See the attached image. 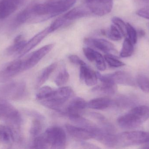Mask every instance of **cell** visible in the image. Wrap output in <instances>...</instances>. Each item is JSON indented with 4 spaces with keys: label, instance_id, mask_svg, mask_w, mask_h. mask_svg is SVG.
<instances>
[{
    "label": "cell",
    "instance_id": "obj_39",
    "mask_svg": "<svg viewBox=\"0 0 149 149\" xmlns=\"http://www.w3.org/2000/svg\"><path fill=\"white\" fill-rule=\"evenodd\" d=\"M69 59L71 63L77 65L81 66L85 64V62L81 60L78 56L75 55H70L69 56Z\"/></svg>",
    "mask_w": 149,
    "mask_h": 149
},
{
    "label": "cell",
    "instance_id": "obj_8",
    "mask_svg": "<svg viewBox=\"0 0 149 149\" xmlns=\"http://www.w3.org/2000/svg\"><path fill=\"white\" fill-rule=\"evenodd\" d=\"M85 5L92 14L102 16L111 12L113 0H85Z\"/></svg>",
    "mask_w": 149,
    "mask_h": 149
},
{
    "label": "cell",
    "instance_id": "obj_9",
    "mask_svg": "<svg viewBox=\"0 0 149 149\" xmlns=\"http://www.w3.org/2000/svg\"><path fill=\"white\" fill-rule=\"evenodd\" d=\"M0 119L4 120L7 124H22V117L19 112L13 106L6 102L0 103Z\"/></svg>",
    "mask_w": 149,
    "mask_h": 149
},
{
    "label": "cell",
    "instance_id": "obj_31",
    "mask_svg": "<svg viewBox=\"0 0 149 149\" xmlns=\"http://www.w3.org/2000/svg\"><path fill=\"white\" fill-rule=\"evenodd\" d=\"M136 82L141 89L143 92L149 93V78L143 75H140L137 77Z\"/></svg>",
    "mask_w": 149,
    "mask_h": 149
},
{
    "label": "cell",
    "instance_id": "obj_13",
    "mask_svg": "<svg viewBox=\"0 0 149 149\" xmlns=\"http://www.w3.org/2000/svg\"><path fill=\"white\" fill-rule=\"evenodd\" d=\"M52 32L53 31L49 26L34 36L30 40L26 42L24 47L18 54L19 57H22L27 54L40 43L45 37Z\"/></svg>",
    "mask_w": 149,
    "mask_h": 149
},
{
    "label": "cell",
    "instance_id": "obj_18",
    "mask_svg": "<svg viewBox=\"0 0 149 149\" xmlns=\"http://www.w3.org/2000/svg\"><path fill=\"white\" fill-rule=\"evenodd\" d=\"M80 78L88 86H93L97 83V73L94 71L85 63L80 66Z\"/></svg>",
    "mask_w": 149,
    "mask_h": 149
},
{
    "label": "cell",
    "instance_id": "obj_40",
    "mask_svg": "<svg viewBox=\"0 0 149 149\" xmlns=\"http://www.w3.org/2000/svg\"><path fill=\"white\" fill-rule=\"evenodd\" d=\"M81 146L83 147L84 148L86 149H99L100 148L95 146V145L91 144L90 143H88L86 142H82L80 144Z\"/></svg>",
    "mask_w": 149,
    "mask_h": 149
},
{
    "label": "cell",
    "instance_id": "obj_21",
    "mask_svg": "<svg viewBox=\"0 0 149 149\" xmlns=\"http://www.w3.org/2000/svg\"><path fill=\"white\" fill-rule=\"evenodd\" d=\"M113 105V101L108 97H101L91 100L87 107L95 110H103Z\"/></svg>",
    "mask_w": 149,
    "mask_h": 149
},
{
    "label": "cell",
    "instance_id": "obj_11",
    "mask_svg": "<svg viewBox=\"0 0 149 149\" xmlns=\"http://www.w3.org/2000/svg\"><path fill=\"white\" fill-rule=\"evenodd\" d=\"M84 42L88 46L95 48L106 54L115 55L117 54L114 45L106 39L88 38H85Z\"/></svg>",
    "mask_w": 149,
    "mask_h": 149
},
{
    "label": "cell",
    "instance_id": "obj_25",
    "mask_svg": "<svg viewBox=\"0 0 149 149\" xmlns=\"http://www.w3.org/2000/svg\"><path fill=\"white\" fill-rule=\"evenodd\" d=\"M70 74L65 67H63L55 78L54 82L58 86H63L69 80Z\"/></svg>",
    "mask_w": 149,
    "mask_h": 149
},
{
    "label": "cell",
    "instance_id": "obj_3",
    "mask_svg": "<svg viewBox=\"0 0 149 149\" xmlns=\"http://www.w3.org/2000/svg\"><path fill=\"white\" fill-rule=\"evenodd\" d=\"M73 95L74 92L70 87H61L57 90H54L50 97L40 101V102L48 108L62 112L61 109L65 103Z\"/></svg>",
    "mask_w": 149,
    "mask_h": 149
},
{
    "label": "cell",
    "instance_id": "obj_5",
    "mask_svg": "<svg viewBox=\"0 0 149 149\" xmlns=\"http://www.w3.org/2000/svg\"><path fill=\"white\" fill-rule=\"evenodd\" d=\"M5 83L0 86V100H18L26 95V85L24 81Z\"/></svg>",
    "mask_w": 149,
    "mask_h": 149
},
{
    "label": "cell",
    "instance_id": "obj_14",
    "mask_svg": "<svg viewBox=\"0 0 149 149\" xmlns=\"http://www.w3.org/2000/svg\"><path fill=\"white\" fill-rule=\"evenodd\" d=\"M22 4V0H1L0 19L8 17Z\"/></svg>",
    "mask_w": 149,
    "mask_h": 149
},
{
    "label": "cell",
    "instance_id": "obj_28",
    "mask_svg": "<svg viewBox=\"0 0 149 149\" xmlns=\"http://www.w3.org/2000/svg\"><path fill=\"white\" fill-rule=\"evenodd\" d=\"M43 120L35 118L31 122V127L29 132L31 135L33 137H36L40 134L43 128L42 120Z\"/></svg>",
    "mask_w": 149,
    "mask_h": 149
},
{
    "label": "cell",
    "instance_id": "obj_26",
    "mask_svg": "<svg viewBox=\"0 0 149 149\" xmlns=\"http://www.w3.org/2000/svg\"><path fill=\"white\" fill-rule=\"evenodd\" d=\"M134 44L128 38H126L123 42L120 56L123 58L128 57L132 56L134 51Z\"/></svg>",
    "mask_w": 149,
    "mask_h": 149
},
{
    "label": "cell",
    "instance_id": "obj_1",
    "mask_svg": "<svg viewBox=\"0 0 149 149\" xmlns=\"http://www.w3.org/2000/svg\"><path fill=\"white\" fill-rule=\"evenodd\" d=\"M77 0H48L45 3L35 4L33 11L39 18L47 19L69 10Z\"/></svg>",
    "mask_w": 149,
    "mask_h": 149
},
{
    "label": "cell",
    "instance_id": "obj_36",
    "mask_svg": "<svg viewBox=\"0 0 149 149\" xmlns=\"http://www.w3.org/2000/svg\"><path fill=\"white\" fill-rule=\"evenodd\" d=\"M83 52L85 57L91 62H94L97 52L94 50L91 47H85L83 48Z\"/></svg>",
    "mask_w": 149,
    "mask_h": 149
},
{
    "label": "cell",
    "instance_id": "obj_43",
    "mask_svg": "<svg viewBox=\"0 0 149 149\" xmlns=\"http://www.w3.org/2000/svg\"><path fill=\"white\" fill-rule=\"evenodd\" d=\"M138 1L143 3H149V0H138Z\"/></svg>",
    "mask_w": 149,
    "mask_h": 149
},
{
    "label": "cell",
    "instance_id": "obj_20",
    "mask_svg": "<svg viewBox=\"0 0 149 149\" xmlns=\"http://www.w3.org/2000/svg\"><path fill=\"white\" fill-rule=\"evenodd\" d=\"M26 42L23 35H18L14 39L13 44L5 50V55L9 56L15 53L18 54L24 47Z\"/></svg>",
    "mask_w": 149,
    "mask_h": 149
},
{
    "label": "cell",
    "instance_id": "obj_7",
    "mask_svg": "<svg viewBox=\"0 0 149 149\" xmlns=\"http://www.w3.org/2000/svg\"><path fill=\"white\" fill-rule=\"evenodd\" d=\"M23 60L16 59L6 64L0 70V83L9 82L19 73L23 71Z\"/></svg>",
    "mask_w": 149,
    "mask_h": 149
},
{
    "label": "cell",
    "instance_id": "obj_19",
    "mask_svg": "<svg viewBox=\"0 0 149 149\" xmlns=\"http://www.w3.org/2000/svg\"><path fill=\"white\" fill-rule=\"evenodd\" d=\"M92 14L86 5H81L72 9L63 16L65 20H74L85 17Z\"/></svg>",
    "mask_w": 149,
    "mask_h": 149
},
{
    "label": "cell",
    "instance_id": "obj_6",
    "mask_svg": "<svg viewBox=\"0 0 149 149\" xmlns=\"http://www.w3.org/2000/svg\"><path fill=\"white\" fill-rule=\"evenodd\" d=\"M49 148L63 149L66 147L67 137L64 130L60 127L54 126L49 128L43 133Z\"/></svg>",
    "mask_w": 149,
    "mask_h": 149
},
{
    "label": "cell",
    "instance_id": "obj_33",
    "mask_svg": "<svg viewBox=\"0 0 149 149\" xmlns=\"http://www.w3.org/2000/svg\"><path fill=\"white\" fill-rule=\"evenodd\" d=\"M104 59L111 67H120L125 65V64L114 57V55L106 54L104 56Z\"/></svg>",
    "mask_w": 149,
    "mask_h": 149
},
{
    "label": "cell",
    "instance_id": "obj_32",
    "mask_svg": "<svg viewBox=\"0 0 149 149\" xmlns=\"http://www.w3.org/2000/svg\"><path fill=\"white\" fill-rule=\"evenodd\" d=\"M113 24L118 28L123 36H127V24L120 17H114L112 19Z\"/></svg>",
    "mask_w": 149,
    "mask_h": 149
},
{
    "label": "cell",
    "instance_id": "obj_17",
    "mask_svg": "<svg viewBox=\"0 0 149 149\" xmlns=\"http://www.w3.org/2000/svg\"><path fill=\"white\" fill-rule=\"evenodd\" d=\"M110 79L116 84L135 86L136 82L134 78L128 73L117 71L111 74H107Z\"/></svg>",
    "mask_w": 149,
    "mask_h": 149
},
{
    "label": "cell",
    "instance_id": "obj_42",
    "mask_svg": "<svg viewBox=\"0 0 149 149\" xmlns=\"http://www.w3.org/2000/svg\"><path fill=\"white\" fill-rule=\"evenodd\" d=\"M143 147H142V148L149 149V142L146 143H144Z\"/></svg>",
    "mask_w": 149,
    "mask_h": 149
},
{
    "label": "cell",
    "instance_id": "obj_16",
    "mask_svg": "<svg viewBox=\"0 0 149 149\" xmlns=\"http://www.w3.org/2000/svg\"><path fill=\"white\" fill-rule=\"evenodd\" d=\"M87 107V103L80 97L74 98L70 101L65 109V113L69 115H81Z\"/></svg>",
    "mask_w": 149,
    "mask_h": 149
},
{
    "label": "cell",
    "instance_id": "obj_35",
    "mask_svg": "<svg viewBox=\"0 0 149 149\" xmlns=\"http://www.w3.org/2000/svg\"><path fill=\"white\" fill-rule=\"evenodd\" d=\"M94 62H95L96 67L98 70L100 71H104L106 70L107 66L104 58L103 57L101 54L98 52Z\"/></svg>",
    "mask_w": 149,
    "mask_h": 149
},
{
    "label": "cell",
    "instance_id": "obj_30",
    "mask_svg": "<svg viewBox=\"0 0 149 149\" xmlns=\"http://www.w3.org/2000/svg\"><path fill=\"white\" fill-rule=\"evenodd\" d=\"M54 90L49 86L41 87L37 93L36 98L39 101L49 98L51 95Z\"/></svg>",
    "mask_w": 149,
    "mask_h": 149
},
{
    "label": "cell",
    "instance_id": "obj_12",
    "mask_svg": "<svg viewBox=\"0 0 149 149\" xmlns=\"http://www.w3.org/2000/svg\"><path fill=\"white\" fill-rule=\"evenodd\" d=\"M97 74L98 78L101 81L102 84L94 87L92 92L99 94L106 95L114 94L117 91L116 84L110 80L107 75H102L99 72H97Z\"/></svg>",
    "mask_w": 149,
    "mask_h": 149
},
{
    "label": "cell",
    "instance_id": "obj_10",
    "mask_svg": "<svg viewBox=\"0 0 149 149\" xmlns=\"http://www.w3.org/2000/svg\"><path fill=\"white\" fill-rule=\"evenodd\" d=\"M54 44H49L43 46L37 50L32 52L25 60H23V71L31 69L53 49Z\"/></svg>",
    "mask_w": 149,
    "mask_h": 149
},
{
    "label": "cell",
    "instance_id": "obj_37",
    "mask_svg": "<svg viewBox=\"0 0 149 149\" xmlns=\"http://www.w3.org/2000/svg\"><path fill=\"white\" fill-rule=\"evenodd\" d=\"M65 19L64 18L63 16L57 18L51 24L50 27L52 31H55L61 27L64 24Z\"/></svg>",
    "mask_w": 149,
    "mask_h": 149
},
{
    "label": "cell",
    "instance_id": "obj_27",
    "mask_svg": "<svg viewBox=\"0 0 149 149\" xmlns=\"http://www.w3.org/2000/svg\"><path fill=\"white\" fill-rule=\"evenodd\" d=\"M31 16V7L20 12L17 15L15 20V24L16 25H21L30 20Z\"/></svg>",
    "mask_w": 149,
    "mask_h": 149
},
{
    "label": "cell",
    "instance_id": "obj_4",
    "mask_svg": "<svg viewBox=\"0 0 149 149\" xmlns=\"http://www.w3.org/2000/svg\"><path fill=\"white\" fill-rule=\"evenodd\" d=\"M148 142L149 132L143 131L123 132L115 134V148L141 145Z\"/></svg>",
    "mask_w": 149,
    "mask_h": 149
},
{
    "label": "cell",
    "instance_id": "obj_23",
    "mask_svg": "<svg viewBox=\"0 0 149 149\" xmlns=\"http://www.w3.org/2000/svg\"><path fill=\"white\" fill-rule=\"evenodd\" d=\"M57 64V63L55 62L43 69L37 79L36 83V88H39L46 82V80H47L49 78L51 74L56 68Z\"/></svg>",
    "mask_w": 149,
    "mask_h": 149
},
{
    "label": "cell",
    "instance_id": "obj_22",
    "mask_svg": "<svg viewBox=\"0 0 149 149\" xmlns=\"http://www.w3.org/2000/svg\"><path fill=\"white\" fill-rule=\"evenodd\" d=\"M91 117L97 121L101 126V128L108 133L114 134L115 131V128L106 119V117L101 114L92 112L90 113Z\"/></svg>",
    "mask_w": 149,
    "mask_h": 149
},
{
    "label": "cell",
    "instance_id": "obj_15",
    "mask_svg": "<svg viewBox=\"0 0 149 149\" xmlns=\"http://www.w3.org/2000/svg\"><path fill=\"white\" fill-rule=\"evenodd\" d=\"M65 128L71 136L78 140L86 141L94 138L92 132L84 128L70 124H66Z\"/></svg>",
    "mask_w": 149,
    "mask_h": 149
},
{
    "label": "cell",
    "instance_id": "obj_44",
    "mask_svg": "<svg viewBox=\"0 0 149 149\" xmlns=\"http://www.w3.org/2000/svg\"><path fill=\"white\" fill-rule=\"evenodd\" d=\"M22 2L23 3H24V1H25L26 0H22Z\"/></svg>",
    "mask_w": 149,
    "mask_h": 149
},
{
    "label": "cell",
    "instance_id": "obj_41",
    "mask_svg": "<svg viewBox=\"0 0 149 149\" xmlns=\"http://www.w3.org/2000/svg\"><path fill=\"white\" fill-rule=\"evenodd\" d=\"M137 36H139L140 37L143 36H145V31L142 29L139 30L138 31H137Z\"/></svg>",
    "mask_w": 149,
    "mask_h": 149
},
{
    "label": "cell",
    "instance_id": "obj_29",
    "mask_svg": "<svg viewBox=\"0 0 149 149\" xmlns=\"http://www.w3.org/2000/svg\"><path fill=\"white\" fill-rule=\"evenodd\" d=\"M104 34L111 40L119 41L122 38V35L118 28L114 24H112L107 31H104Z\"/></svg>",
    "mask_w": 149,
    "mask_h": 149
},
{
    "label": "cell",
    "instance_id": "obj_24",
    "mask_svg": "<svg viewBox=\"0 0 149 149\" xmlns=\"http://www.w3.org/2000/svg\"><path fill=\"white\" fill-rule=\"evenodd\" d=\"M0 140L6 144H10L14 142L12 133L8 126L0 124Z\"/></svg>",
    "mask_w": 149,
    "mask_h": 149
},
{
    "label": "cell",
    "instance_id": "obj_34",
    "mask_svg": "<svg viewBox=\"0 0 149 149\" xmlns=\"http://www.w3.org/2000/svg\"><path fill=\"white\" fill-rule=\"evenodd\" d=\"M127 36H128V38L134 45L135 44L137 40V31L135 29L128 23L127 24Z\"/></svg>",
    "mask_w": 149,
    "mask_h": 149
},
{
    "label": "cell",
    "instance_id": "obj_2",
    "mask_svg": "<svg viewBox=\"0 0 149 149\" xmlns=\"http://www.w3.org/2000/svg\"><path fill=\"white\" fill-rule=\"evenodd\" d=\"M149 119V107L140 106L119 117L117 123L120 127L126 129L136 128Z\"/></svg>",
    "mask_w": 149,
    "mask_h": 149
},
{
    "label": "cell",
    "instance_id": "obj_38",
    "mask_svg": "<svg viewBox=\"0 0 149 149\" xmlns=\"http://www.w3.org/2000/svg\"><path fill=\"white\" fill-rule=\"evenodd\" d=\"M136 13L139 16L149 20V5L140 9Z\"/></svg>",
    "mask_w": 149,
    "mask_h": 149
}]
</instances>
